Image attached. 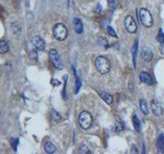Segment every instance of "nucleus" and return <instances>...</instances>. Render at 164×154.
<instances>
[{
    "mask_svg": "<svg viewBox=\"0 0 164 154\" xmlns=\"http://www.w3.org/2000/svg\"><path fill=\"white\" fill-rule=\"evenodd\" d=\"M94 65L100 74H107L111 69V63L107 58L105 56H98L94 61Z\"/></svg>",
    "mask_w": 164,
    "mask_h": 154,
    "instance_id": "1",
    "label": "nucleus"
},
{
    "mask_svg": "<svg viewBox=\"0 0 164 154\" xmlns=\"http://www.w3.org/2000/svg\"><path fill=\"white\" fill-rule=\"evenodd\" d=\"M52 33L56 40L59 41H64L68 36V30H67L66 26L64 24H56L54 25V29H52Z\"/></svg>",
    "mask_w": 164,
    "mask_h": 154,
    "instance_id": "2",
    "label": "nucleus"
},
{
    "mask_svg": "<svg viewBox=\"0 0 164 154\" xmlns=\"http://www.w3.org/2000/svg\"><path fill=\"white\" fill-rule=\"evenodd\" d=\"M93 119L88 111H82L79 115V124L83 130H88L92 125Z\"/></svg>",
    "mask_w": 164,
    "mask_h": 154,
    "instance_id": "3",
    "label": "nucleus"
},
{
    "mask_svg": "<svg viewBox=\"0 0 164 154\" xmlns=\"http://www.w3.org/2000/svg\"><path fill=\"white\" fill-rule=\"evenodd\" d=\"M139 17H140V21L143 26L147 28H150L153 26V17L151 15V12L147 8H142L140 10V12H139Z\"/></svg>",
    "mask_w": 164,
    "mask_h": 154,
    "instance_id": "4",
    "label": "nucleus"
},
{
    "mask_svg": "<svg viewBox=\"0 0 164 154\" xmlns=\"http://www.w3.org/2000/svg\"><path fill=\"white\" fill-rule=\"evenodd\" d=\"M49 59L52 61V63L54 64V66L56 67L58 70H62L63 69V63H62L61 56H60L59 52L56 49H50L49 50Z\"/></svg>",
    "mask_w": 164,
    "mask_h": 154,
    "instance_id": "5",
    "label": "nucleus"
},
{
    "mask_svg": "<svg viewBox=\"0 0 164 154\" xmlns=\"http://www.w3.org/2000/svg\"><path fill=\"white\" fill-rule=\"evenodd\" d=\"M124 26H125V29H126V31H127L128 33L133 34V33L137 32V23H135V19L132 17H130V15H127V17H125Z\"/></svg>",
    "mask_w": 164,
    "mask_h": 154,
    "instance_id": "6",
    "label": "nucleus"
},
{
    "mask_svg": "<svg viewBox=\"0 0 164 154\" xmlns=\"http://www.w3.org/2000/svg\"><path fill=\"white\" fill-rule=\"evenodd\" d=\"M31 44H32L33 48L35 50H43L45 48V43H44V40L42 39L40 36H35L32 38L31 40Z\"/></svg>",
    "mask_w": 164,
    "mask_h": 154,
    "instance_id": "7",
    "label": "nucleus"
},
{
    "mask_svg": "<svg viewBox=\"0 0 164 154\" xmlns=\"http://www.w3.org/2000/svg\"><path fill=\"white\" fill-rule=\"evenodd\" d=\"M151 107H152V111L157 117H160L163 113V108L160 105V103L157 100H153L151 103Z\"/></svg>",
    "mask_w": 164,
    "mask_h": 154,
    "instance_id": "8",
    "label": "nucleus"
},
{
    "mask_svg": "<svg viewBox=\"0 0 164 154\" xmlns=\"http://www.w3.org/2000/svg\"><path fill=\"white\" fill-rule=\"evenodd\" d=\"M140 79L142 82H144L145 84H148V85H153V79H152V76L150 75L148 72L146 71H143L141 72L140 74Z\"/></svg>",
    "mask_w": 164,
    "mask_h": 154,
    "instance_id": "9",
    "label": "nucleus"
},
{
    "mask_svg": "<svg viewBox=\"0 0 164 154\" xmlns=\"http://www.w3.org/2000/svg\"><path fill=\"white\" fill-rule=\"evenodd\" d=\"M142 58L144 61L151 62L153 59V51L149 48V47H143L142 49Z\"/></svg>",
    "mask_w": 164,
    "mask_h": 154,
    "instance_id": "10",
    "label": "nucleus"
},
{
    "mask_svg": "<svg viewBox=\"0 0 164 154\" xmlns=\"http://www.w3.org/2000/svg\"><path fill=\"white\" fill-rule=\"evenodd\" d=\"M73 24H74V29L76 31V33L78 34H81L83 32V25H82V22H81L79 19L75 17L73 20Z\"/></svg>",
    "mask_w": 164,
    "mask_h": 154,
    "instance_id": "11",
    "label": "nucleus"
},
{
    "mask_svg": "<svg viewBox=\"0 0 164 154\" xmlns=\"http://www.w3.org/2000/svg\"><path fill=\"white\" fill-rule=\"evenodd\" d=\"M156 146H157V149L159 150V151L164 152V134H159V137L157 139Z\"/></svg>",
    "mask_w": 164,
    "mask_h": 154,
    "instance_id": "12",
    "label": "nucleus"
},
{
    "mask_svg": "<svg viewBox=\"0 0 164 154\" xmlns=\"http://www.w3.org/2000/svg\"><path fill=\"white\" fill-rule=\"evenodd\" d=\"M100 97L103 99V100L105 101L107 104H109V105H111V104L113 103V97L110 95V93H104V91H100Z\"/></svg>",
    "mask_w": 164,
    "mask_h": 154,
    "instance_id": "13",
    "label": "nucleus"
},
{
    "mask_svg": "<svg viewBox=\"0 0 164 154\" xmlns=\"http://www.w3.org/2000/svg\"><path fill=\"white\" fill-rule=\"evenodd\" d=\"M44 150H45V152H46V153L52 154V153H54V152H56V148L52 142H46V143H45V145H44Z\"/></svg>",
    "mask_w": 164,
    "mask_h": 154,
    "instance_id": "14",
    "label": "nucleus"
},
{
    "mask_svg": "<svg viewBox=\"0 0 164 154\" xmlns=\"http://www.w3.org/2000/svg\"><path fill=\"white\" fill-rule=\"evenodd\" d=\"M9 49L8 46V43L5 40H0V54H6Z\"/></svg>",
    "mask_w": 164,
    "mask_h": 154,
    "instance_id": "15",
    "label": "nucleus"
},
{
    "mask_svg": "<svg viewBox=\"0 0 164 154\" xmlns=\"http://www.w3.org/2000/svg\"><path fill=\"white\" fill-rule=\"evenodd\" d=\"M140 107H141V110L142 112L144 113L145 115H148L149 114V109H148V105H147V102L145 100H140Z\"/></svg>",
    "mask_w": 164,
    "mask_h": 154,
    "instance_id": "16",
    "label": "nucleus"
},
{
    "mask_svg": "<svg viewBox=\"0 0 164 154\" xmlns=\"http://www.w3.org/2000/svg\"><path fill=\"white\" fill-rule=\"evenodd\" d=\"M132 122H133V125H135V130H137V132H141V122L137 115L133 116V118H132Z\"/></svg>",
    "mask_w": 164,
    "mask_h": 154,
    "instance_id": "17",
    "label": "nucleus"
},
{
    "mask_svg": "<svg viewBox=\"0 0 164 154\" xmlns=\"http://www.w3.org/2000/svg\"><path fill=\"white\" fill-rule=\"evenodd\" d=\"M124 130V125L121 121H116L115 124H114V130L115 132H122Z\"/></svg>",
    "mask_w": 164,
    "mask_h": 154,
    "instance_id": "18",
    "label": "nucleus"
},
{
    "mask_svg": "<svg viewBox=\"0 0 164 154\" xmlns=\"http://www.w3.org/2000/svg\"><path fill=\"white\" fill-rule=\"evenodd\" d=\"M137 40L135 42L132 46V58H133V66L135 67V60H137Z\"/></svg>",
    "mask_w": 164,
    "mask_h": 154,
    "instance_id": "19",
    "label": "nucleus"
},
{
    "mask_svg": "<svg viewBox=\"0 0 164 154\" xmlns=\"http://www.w3.org/2000/svg\"><path fill=\"white\" fill-rule=\"evenodd\" d=\"M52 119H54V121H60V120L62 119L61 114L56 112L54 109H52Z\"/></svg>",
    "mask_w": 164,
    "mask_h": 154,
    "instance_id": "20",
    "label": "nucleus"
},
{
    "mask_svg": "<svg viewBox=\"0 0 164 154\" xmlns=\"http://www.w3.org/2000/svg\"><path fill=\"white\" fill-rule=\"evenodd\" d=\"M108 4L112 9H116L118 6V0H108Z\"/></svg>",
    "mask_w": 164,
    "mask_h": 154,
    "instance_id": "21",
    "label": "nucleus"
},
{
    "mask_svg": "<svg viewBox=\"0 0 164 154\" xmlns=\"http://www.w3.org/2000/svg\"><path fill=\"white\" fill-rule=\"evenodd\" d=\"M79 153H85V154H90V150L88 149V147H86L85 145H81L80 149H79Z\"/></svg>",
    "mask_w": 164,
    "mask_h": 154,
    "instance_id": "22",
    "label": "nucleus"
},
{
    "mask_svg": "<svg viewBox=\"0 0 164 154\" xmlns=\"http://www.w3.org/2000/svg\"><path fill=\"white\" fill-rule=\"evenodd\" d=\"M12 30L15 32V34H19L21 31V28H20V25L17 24V23H12Z\"/></svg>",
    "mask_w": 164,
    "mask_h": 154,
    "instance_id": "23",
    "label": "nucleus"
},
{
    "mask_svg": "<svg viewBox=\"0 0 164 154\" xmlns=\"http://www.w3.org/2000/svg\"><path fill=\"white\" fill-rule=\"evenodd\" d=\"M107 31H108V33L111 35V36H113V37H115V38H117V34H116V32H115V30L113 29L111 26H108L107 27Z\"/></svg>",
    "mask_w": 164,
    "mask_h": 154,
    "instance_id": "24",
    "label": "nucleus"
},
{
    "mask_svg": "<svg viewBox=\"0 0 164 154\" xmlns=\"http://www.w3.org/2000/svg\"><path fill=\"white\" fill-rule=\"evenodd\" d=\"M10 144L12 145V148H13V150H17V145L19 144V139H13V138H11L10 139Z\"/></svg>",
    "mask_w": 164,
    "mask_h": 154,
    "instance_id": "25",
    "label": "nucleus"
},
{
    "mask_svg": "<svg viewBox=\"0 0 164 154\" xmlns=\"http://www.w3.org/2000/svg\"><path fill=\"white\" fill-rule=\"evenodd\" d=\"M29 58L31 60H34V61H36L37 59H38V56H37V52L35 50H32L29 52Z\"/></svg>",
    "mask_w": 164,
    "mask_h": 154,
    "instance_id": "26",
    "label": "nucleus"
},
{
    "mask_svg": "<svg viewBox=\"0 0 164 154\" xmlns=\"http://www.w3.org/2000/svg\"><path fill=\"white\" fill-rule=\"evenodd\" d=\"M76 78V87H75V93H77L79 91V88H80V86H81V81H80V79L78 78V77H75Z\"/></svg>",
    "mask_w": 164,
    "mask_h": 154,
    "instance_id": "27",
    "label": "nucleus"
},
{
    "mask_svg": "<svg viewBox=\"0 0 164 154\" xmlns=\"http://www.w3.org/2000/svg\"><path fill=\"white\" fill-rule=\"evenodd\" d=\"M159 40L161 43H164V34L162 30H159Z\"/></svg>",
    "mask_w": 164,
    "mask_h": 154,
    "instance_id": "28",
    "label": "nucleus"
},
{
    "mask_svg": "<svg viewBox=\"0 0 164 154\" xmlns=\"http://www.w3.org/2000/svg\"><path fill=\"white\" fill-rule=\"evenodd\" d=\"M52 83L54 84V86H58V85H60V84H61V83H60V81L56 80V79H52Z\"/></svg>",
    "mask_w": 164,
    "mask_h": 154,
    "instance_id": "29",
    "label": "nucleus"
},
{
    "mask_svg": "<svg viewBox=\"0 0 164 154\" xmlns=\"http://www.w3.org/2000/svg\"><path fill=\"white\" fill-rule=\"evenodd\" d=\"M100 10H102V6H100V4H98V5H96V10H94V11H96V13H100Z\"/></svg>",
    "mask_w": 164,
    "mask_h": 154,
    "instance_id": "30",
    "label": "nucleus"
},
{
    "mask_svg": "<svg viewBox=\"0 0 164 154\" xmlns=\"http://www.w3.org/2000/svg\"><path fill=\"white\" fill-rule=\"evenodd\" d=\"M131 153H139V151H137V148L135 146H132L131 148Z\"/></svg>",
    "mask_w": 164,
    "mask_h": 154,
    "instance_id": "31",
    "label": "nucleus"
},
{
    "mask_svg": "<svg viewBox=\"0 0 164 154\" xmlns=\"http://www.w3.org/2000/svg\"><path fill=\"white\" fill-rule=\"evenodd\" d=\"M160 51H161L162 54H164V43L161 44V46H160Z\"/></svg>",
    "mask_w": 164,
    "mask_h": 154,
    "instance_id": "32",
    "label": "nucleus"
}]
</instances>
